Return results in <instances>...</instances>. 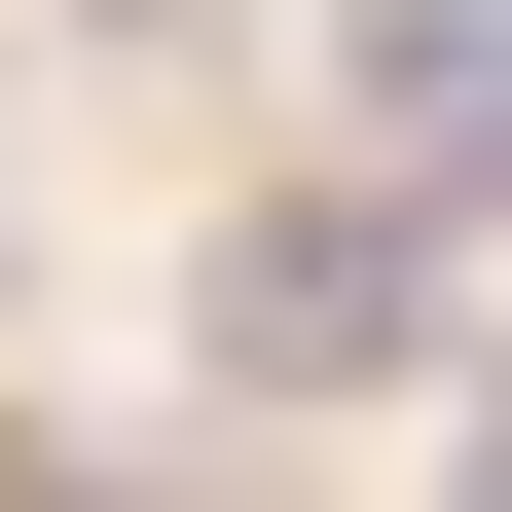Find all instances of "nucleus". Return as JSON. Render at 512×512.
<instances>
[{
  "instance_id": "f03ea898",
  "label": "nucleus",
  "mask_w": 512,
  "mask_h": 512,
  "mask_svg": "<svg viewBox=\"0 0 512 512\" xmlns=\"http://www.w3.org/2000/svg\"><path fill=\"white\" fill-rule=\"evenodd\" d=\"M366 147L439 220H512V0H366Z\"/></svg>"
},
{
  "instance_id": "f257e3e1",
  "label": "nucleus",
  "mask_w": 512,
  "mask_h": 512,
  "mask_svg": "<svg viewBox=\"0 0 512 512\" xmlns=\"http://www.w3.org/2000/svg\"><path fill=\"white\" fill-rule=\"evenodd\" d=\"M439 366V183H293L220 256V403H403Z\"/></svg>"
}]
</instances>
